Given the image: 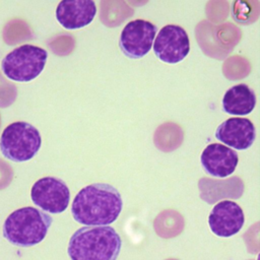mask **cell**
Listing matches in <instances>:
<instances>
[{"label":"cell","mask_w":260,"mask_h":260,"mask_svg":"<svg viewBox=\"0 0 260 260\" xmlns=\"http://www.w3.org/2000/svg\"><path fill=\"white\" fill-rule=\"evenodd\" d=\"M215 138L238 150H245L252 146L256 138L254 124L247 118H229L215 130Z\"/></svg>","instance_id":"10"},{"label":"cell","mask_w":260,"mask_h":260,"mask_svg":"<svg viewBox=\"0 0 260 260\" xmlns=\"http://www.w3.org/2000/svg\"><path fill=\"white\" fill-rule=\"evenodd\" d=\"M221 104L226 114L245 116L254 110L256 106V94L247 84H236L225 91Z\"/></svg>","instance_id":"13"},{"label":"cell","mask_w":260,"mask_h":260,"mask_svg":"<svg viewBox=\"0 0 260 260\" xmlns=\"http://www.w3.org/2000/svg\"><path fill=\"white\" fill-rule=\"evenodd\" d=\"M30 198L44 211L62 213L69 205L70 191L63 180L55 177H44L32 185Z\"/></svg>","instance_id":"6"},{"label":"cell","mask_w":260,"mask_h":260,"mask_svg":"<svg viewBox=\"0 0 260 260\" xmlns=\"http://www.w3.org/2000/svg\"><path fill=\"white\" fill-rule=\"evenodd\" d=\"M48 52L34 45H22L8 53L1 63L4 75L13 81L28 82L45 68Z\"/></svg>","instance_id":"5"},{"label":"cell","mask_w":260,"mask_h":260,"mask_svg":"<svg viewBox=\"0 0 260 260\" xmlns=\"http://www.w3.org/2000/svg\"><path fill=\"white\" fill-rule=\"evenodd\" d=\"M42 137L39 130L27 122H13L2 132L0 149L3 155L16 162L31 159L40 150Z\"/></svg>","instance_id":"4"},{"label":"cell","mask_w":260,"mask_h":260,"mask_svg":"<svg viewBox=\"0 0 260 260\" xmlns=\"http://www.w3.org/2000/svg\"><path fill=\"white\" fill-rule=\"evenodd\" d=\"M123 200L110 184L93 183L83 187L74 197L71 213L74 220L86 226H105L120 215Z\"/></svg>","instance_id":"1"},{"label":"cell","mask_w":260,"mask_h":260,"mask_svg":"<svg viewBox=\"0 0 260 260\" xmlns=\"http://www.w3.org/2000/svg\"><path fill=\"white\" fill-rule=\"evenodd\" d=\"M157 32L156 25L144 19L129 21L121 31L119 47L130 59L144 57L151 49Z\"/></svg>","instance_id":"7"},{"label":"cell","mask_w":260,"mask_h":260,"mask_svg":"<svg viewBox=\"0 0 260 260\" xmlns=\"http://www.w3.org/2000/svg\"><path fill=\"white\" fill-rule=\"evenodd\" d=\"M200 162L204 171L211 177L225 178L235 172L239 156L231 147L220 143H211L202 151Z\"/></svg>","instance_id":"11"},{"label":"cell","mask_w":260,"mask_h":260,"mask_svg":"<svg viewBox=\"0 0 260 260\" xmlns=\"http://www.w3.org/2000/svg\"><path fill=\"white\" fill-rule=\"evenodd\" d=\"M121 246L114 228L83 226L71 236L67 252L71 260H117Z\"/></svg>","instance_id":"2"},{"label":"cell","mask_w":260,"mask_h":260,"mask_svg":"<svg viewBox=\"0 0 260 260\" xmlns=\"http://www.w3.org/2000/svg\"><path fill=\"white\" fill-rule=\"evenodd\" d=\"M245 222L244 211L241 206L231 200L218 202L208 216L211 232L220 238H230L238 234Z\"/></svg>","instance_id":"9"},{"label":"cell","mask_w":260,"mask_h":260,"mask_svg":"<svg viewBox=\"0 0 260 260\" xmlns=\"http://www.w3.org/2000/svg\"><path fill=\"white\" fill-rule=\"evenodd\" d=\"M153 52L162 62L177 64L190 52V41L186 30L176 24L165 25L153 41Z\"/></svg>","instance_id":"8"},{"label":"cell","mask_w":260,"mask_h":260,"mask_svg":"<svg viewBox=\"0 0 260 260\" xmlns=\"http://www.w3.org/2000/svg\"><path fill=\"white\" fill-rule=\"evenodd\" d=\"M96 14L92 0H63L56 8V19L66 29H78L90 24Z\"/></svg>","instance_id":"12"},{"label":"cell","mask_w":260,"mask_h":260,"mask_svg":"<svg viewBox=\"0 0 260 260\" xmlns=\"http://www.w3.org/2000/svg\"><path fill=\"white\" fill-rule=\"evenodd\" d=\"M53 218L38 208L26 206L14 210L3 224L4 238L14 246L31 247L41 243Z\"/></svg>","instance_id":"3"}]
</instances>
